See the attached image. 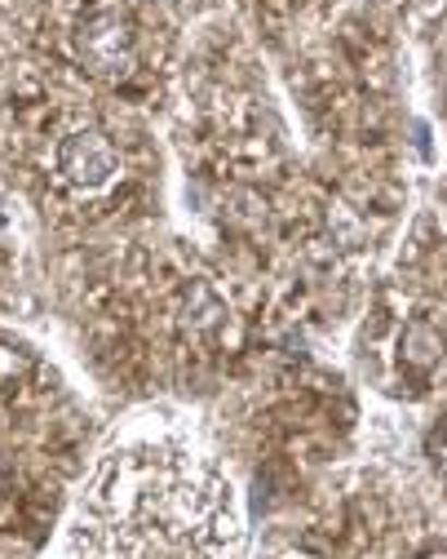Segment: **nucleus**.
<instances>
[{
    "label": "nucleus",
    "mask_w": 447,
    "mask_h": 559,
    "mask_svg": "<svg viewBox=\"0 0 447 559\" xmlns=\"http://www.w3.org/2000/svg\"><path fill=\"white\" fill-rule=\"evenodd\" d=\"M133 484L137 493H124L116 466L102 475L62 559H221L235 537L221 488H204L195 471L160 462L152 484L142 479V462H133Z\"/></svg>",
    "instance_id": "obj_1"
},
{
    "label": "nucleus",
    "mask_w": 447,
    "mask_h": 559,
    "mask_svg": "<svg viewBox=\"0 0 447 559\" xmlns=\"http://www.w3.org/2000/svg\"><path fill=\"white\" fill-rule=\"evenodd\" d=\"M116 169H120V160H116V147L102 129H76L58 143V174L71 187L102 191L116 178Z\"/></svg>",
    "instance_id": "obj_2"
},
{
    "label": "nucleus",
    "mask_w": 447,
    "mask_h": 559,
    "mask_svg": "<svg viewBox=\"0 0 447 559\" xmlns=\"http://www.w3.org/2000/svg\"><path fill=\"white\" fill-rule=\"evenodd\" d=\"M76 49H81V58L94 67V72L120 76V72H129V62H133V32H129V23L120 14H94L76 32Z\"/></svg>",
    "instance_id": "obj_3"
},
{
    "label": "nucleus",
    "mask_w": 447,
    "mask_h": 559,
    "mask_svg": "<svg viewBox=\"0 0 447 559\" xmlns=\"http://www.w3.org/2000/svg\"><path fill=\"white\" fill-rule=\"evenodd\" d=\"M403 346H408V356H412L416 365H430V360L438 356V333H434V329H425V324H412Z\"/></svg>",
    "instance_id": "obj_4"
}]
</instances>
